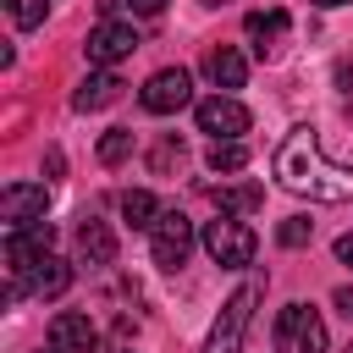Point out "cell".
I'll use <instances>...</instances> for the list:
<instances>
[{
    "label": "cell",
    "mask_w": 353,
    "mask_h": 353,
    "mask_svg": "<svg viewBox=\"0 0 353 353\" xmlns=\"http://www.w3.org/2000/svg\"><path fill=\"white\" fill-rule=\"evenodd\" d=\"M248 165V149L237 143V138H215V149H210V171H243Z\"/></svg>",
    "instance_id": "d6986e66"
},
{
    "label": "cell",
    "mask_w": 353,
    "mask_h": 353,
    "mask_svg": "<svg viewBox=\"0 0 353 353\" xmlns=\"http://www.w3.org/2000/svg\"><path fill=\"white\" fill-rule=\"evenodd\" d=\"M121 215H127L132 226H154V221H160V204H154V193L132 188V193H121Z\"/></svg>",
    "instance_id": "ac0fdd59"
},
{
    "label": "cell",
    "mask_w": 353,
    "mask_h": 353,
    "mask_svg": "<svg viewBox=\"0 0 353 353\" xmlns=\"http://www.w3.org/2000/svg\"><path fill=\"white\" fill-rule=\"evenodd\" d=\"M210 199L221 204V215H248V210L265 204V188H259V182H243V188H215Z\"/></svg>",
    "instance_id": "e0dca14e"
},
{
    "label": "cell",
    "mask_w": 353,
    "mask_h": 353,
    "mask_svg": "<svg viewBox=\"0 0 353 353\" xmlns=\"http://www.w3.org/2000/svg\"><path fill=\"white\" fill-rule=\"evenodd\" d=\"M193 116H199V132H210V138H243L248 121H254L248 105H237L232 94H210V99H199Z\"/></svg>",
    "instance_id": "52a82bcc"
},
{
    "label": "cell",
    "mask_w": 353,
    "mask_h": 353,
    "mask_svg": "<svg viewBox=\"0 0 353 353\" xmlns=\"http://www.w3.org/2000/svg\"><path fill=\"white\" fill-rule=\"evenodd\" d=\"M50 353H61V347H55V342H50Z\"/></svg>",
    "instance_id": "f546056e"
},
{
    "label": "cell",
    "mask_w": 353,
    "mask_h": 353,
    "mask_svg": "<svg viewBox=\"0 0 353 353\" xmlns=\"http://www.w3.org/2000/svg\"><path fill=\"white\" fill-rule=\"evenodd\" d=\"M132 154V132L127 127H110L105 138H99V165H121Z\"/></svg>",
    "instance_id": "ffe728a7"
},
{
    "label": "cell",
    "mask_w": 353,
    "mask_h": 353,
    "mask_svg": "<svg viewBox=\"0 0 353 353\" xmlns=\"http://www.w3.org/2000/svg\"><path fill=\"white\" fill-rule=\"evenodd\" d=\"M44 210H50V188H44V182H11V188L0 193V215H6V226L44 221Z\"/></svg>",
    "instance_id": "8fae6325"
},
{
    "label": "cell",
    "mask_w": 353,
    "mask_h": 353,
    "mask_svg": "<svg viewBox=\"0 0 353 353\" xmlns=\"http://www.w3.org/2000/svg\"><path fill=\"white\" fill-rule=\"evenodd\" d=\"M50 342H55L61 353H94V347H99V331H94L88 314H72V309H66V314L50 320Z\"/></svg>",
    "instance_id": "7c38bea8"
},
{
    "label": "cell",
    "mask_w": 353,
    "mask_h": 353,
    "mask_svg": "<svg viewBox=\"0 0 353 353\" xmlns=\"http://www.w3.org/2000/svg\"><path fill=\"white\" fill-rule=\"evenodd\" d=\"M336 259H342V265H353V232H342V237H336Z\"/></svg>",
    "instance_id": "4316f807"
},
{
    "label": "cell",
    "mask_w": 353,
    "mask_h": 353,
    "mask_svg": "<svg viewBox=\"0 0 353 353\" xmlns=\"http://www.w3.org/2000/svg\"><path fill=\"white\" fill-rule=\"evenodd\" d=\"M204 254H210L215 265H226V270H243V265H254L259 237H254L243 221L221 215V221H210V226H204Z\"/></svg>",
    "instance_id": "277c9868"
},
{
    "label": "cell",
    "mask_w": 353,
    "mask_h": 353,
    "mask_svg": "<svg viewBox=\"0 0 353 353\" xmlns=\"http://www.w3.org/2000/svg\"><path fill=\"white\" fill-rule=\"evenodd\" d=\"M309 237H314V221H303V215H287V221L276 226V243H281V248H303Z\"/></svg>",
    "instance_id": "44dd1931"
},
{
    "label": "cell",
    "mask_w": 353,
    "mask_h": 353,
    "mask_svg": "<svg viewBox=\"0 0 353 353\" xmlns=\"http://www.w3.org/2000/svg\"><path fill=\"white\" fill-rule=\"evenodd\" d=\"M342 353H353V342H347V347H342Z\"/></svg>",
    "instance_id": "f1b7e54d"
},
{
    "label": "cell",
    "mask_w": 353,
    "mask_h": 353,
    "mask_svg": "<svg viewBox=\"0 0 353 353\" xmlns=\"http://www.w3.org/2000/svg\"><path fill=\"white\" fill-rule=\"evenodd\" d=\"M116 99H121V77H116L110 66H99V72H88V77L77 83L72 110H105V105H116Z\"/></svg>",
    "instance_id": "5bb4252c"
},
{
    "label": "cell",
    "mask_w": 353,
    "mask_h": 353,
    "mask_svg": "<svg viewBox=\"0 0 353 353\" xmlns=\"http://www.w3.org/2000/svg\"><path fill=\"white\" fill-rule=\"evenodd\" d=\"M121 6H127L132 17H160V11H165V0H121Z\"/></svg>",
    "instance_id": "cb8c5ba5"
},
{
    "label": "cell",
    "mask_w": 353,
    "mask_h": 353,
    "mask_svg": "<svg viewBox=\"0 0 353 353\" xmlns=\"http://www.w3.org/2000/svg\"><path fill=\"white\" fill-rule=\"evenodd\" d=\"M50 243H55V226H50V221L11 226V232H6V265H11V276H22L28 265H39V259L50 254Z\"/></svg>",
    "instance_id": "30bf717a"
},
{
    "label": "cell",
    "mask_w": 353,
    "mask_h": 353,
    "mask_svg": "<svg viewBox=\"0 0 353 353\" xmlns=\"http://www.w3.org/2000/svg\"><path fill=\"white\" fill-rule=\"evenodd\" d=\"M66 287H72V265H66V259H55V254H44L39 265H28V270L6 287V298H11V303H17L22 292H33V298H61Z\"/></svg>",
    "instance_id": "ba28073f"
},
{
    "label": "cell",
    "mask_w": 353,
    "mask_h": 353,
    "mask_svg": "<svg viewBox=\"0 0 353 353\" xmlns=\"http://www.w3.org/2000/svg\"><path fill=\"white\" fill-rule=\"evenodd\" d=\"M325 347H331V336H325L320 309L287 303V309L276 314V353H325Z\"/></svg>",
    "instance_id": "3957f363"
},
{
    "label": "cell",
    "mask_w": 353,
    "mask_h": 353,
    "mask_svg": "<svg viewBox=\"0 0 353 353\" xmlns=\"http://www.w3.org/2000/svg\"><path fill=\"white\" fill-rule=\"evenodd\" d=\"M287 28H292V17H287L281 6H270V11H248V17H243V33L254 39L259 55H276V39H281Z\"/></svg>",
    "instance_id": "9a60e30c"
},
{
    "label": "cell",
    "mask_w": 353,
    "mask_h": 353,
    "mask_svg": "<svg viewBox=\"0 0 353 353\" xmlns=\"http://www.w3.org/2000/svg\"><path fill=\"white\" fill-rule=\"evenodd\" d=\"M331 303H336V309L353 320V287H336V292H331Z\"/></svg>",
    "instance_id": "484cf974"
},
{
    "label": "cell",
    "mask_w": 353,
    "mask_h": 353,
    "mask_svg": "<svg viewBox=\"0 0 353 353\" xmlns=\"http://www.w3.org/2000/svg\"><path fill=\"white\" fill-rule=\"evenodd\" d=\"M259 298H265V287H259V281H243V287L221 303L204 353H243V336H248V320H254V303H259Z\"/></svg>",
    "instance_id": "7a4b0ae2"
},
{
    "label": "cell",
    "mask_w": 353,
    "mask_h": 353,
    "mask_svg": "<svg viewBox=\"0 0 353 353\" xmlns=\"http://www.w3.org/2000/svg\"><path fill=\"white\" fill-rule=\"evenodd\" d=\"M314 6H325V11H331V6H347V0H314Z\"/></svg>",
    "instance_id": "83f0119b"
},
{
    "label": "cell",
    "mask_w": 353,
    "mask_h": 353,
    "mask_svg": "<svg viewBox=\"0 0 353 353\" xmlns=\"http://www.w3.org/2000/svg\"><path fill=\"white\" fill-rule=\"evenodd\" d=\"M276 176L287 193H303V199H320V204H342L353 199V165H336L325 149H320V132L314 127H292L276 149Z\"/></svg>",
    "instance_id": "6da1fadb"
},
{
    "label": "cell",
    "mask_w": 353,
    "mask_h": 353,
    "mask_svg": "<svg viewBox=\"0 0 353 353\" xmlns=\"http://www.w3.org/2000/svg\"><path fill=\"white\" fill-rule=\"evenodd\" d=\"M149 165H154L160 176H165L171 165H182V138H171V132H165V138L154 143V154H149Z\"/></svg>",
    "instance_id": "603a6c76"
},
{
    "label": "cell",
    "mask_w": 353,
    "mask_h": 353,
    "mask_svg": "<svg viewBox=\"0 0 353 353\" xmlns=\"http://www.w3.org/2000/svg\"><path fill=\"white\" fill-rule=\"evenodd\" d=\"M204 77L215 83V88H243L248 83V61H243V50H232V44H215V50H204Z\"/></svg>",
    "instance_id": "4fadbf2b"
},
{
    "label": "cell",
    "mask_w": 353,
    "mask_h": 353,
    "mask_svg": "<svg viewBox=\"0 0 353 353\" xmlns=\"http://www.w3.org/2000/svg\"><path fill=\"white\" fill-rule=\"evenodd\" d=\"M6 11H11V22H17V28H39V22H44V11H50V0H6Z\"/></svg>",
    "instance_id": "7402d4cb"
},
{
    "label": "cell",
    "mask_w": 353,
    "mask_h": 353,
    "mask_svg": "<svg viewBox=\"0 0 353 353\" xmlns=\"http://www.w3.org/2000/svg\"><path fill=\"white\" fill-rule=\"evenodd\" d=\"M88 61L94 66H116V61H127L132 50H138V33H132V22H116V17H105V22H94L88 28Z\"/></svg>",
    "instance_id": "9c48e42d"
},
{
    "label": "cell",
    "mask_w": 353,
    "mask_h": 353,
    "mask_svg": "<svg viewBox=\"0 0 353 353\" xmlns=\"http://www.w3.org/2000/svg\"><path fill=\"white\" fill-rule=\"evenodd\" d=\"M149 248H154V265L160 270L188 265V254H193V221L182 210H160V221L149 226Z\"/></svg>",
    "instance_id": "5b68a950"
},
{
    "label": "cell",
    "mask_w": 353,
    "mask_h": 353,
    "mask_svg": "<svg viewBox=\"0 0 353 353\" xmlns=\"http://www.w3.org/2000/svg\"><path fill=\"white\" fill-rule=\"evenodd\" d=\"M336 88L353 99V61H336Z\"/></svg>",
    "instance_id": "d4e9b609"
},
{
    "label": "cell",
    "mask_w": 353,
    "mask_h": 353,
    "mask_svg": "<svg viewBox=\"0 0 353 353\" xmlns=\"http://www.w3.org/2000/svg\"><path fill=\"white\" fill-rule=\"evenodd\" d=\"M77 254H83L88 265H110V259H116V232L88 215V221L77 226Z\"/></svg>",
    "instance_id": "2e32d148"
},
{
    "label": "cell",
    "mask_w": 353,
    "mask_h": 353,
    "mask_svg": "<svg viewBox=\"0 0 353 353\" xmlns=\"http://www.w3.org/2000/svg\"><path fill=\"white\" fill-rule=\"evenodd\" d=\"M143 110L149 116H171V110H182V105H193V77L182 72V66H160L149 83H143Z\"/></svg>",
    "instance_id": "8992f818"
}]
</instances>
